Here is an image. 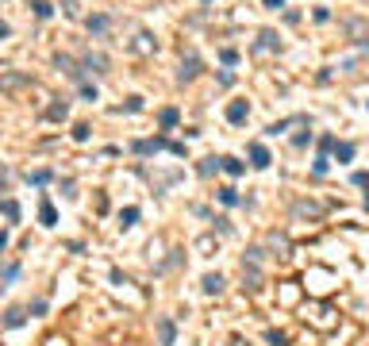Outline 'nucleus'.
<instances>
[{
    "label": "nucleus",
    "instance_id": "obj_1",
    "mask_svg": "<svg viewBox=\"0 0 369 346\" xmlns=\"http://www.w3.org/2000/svg\"><path fill=\"white\" fill-rule=\"evenodd\" d=\"M246 120H250V104H246V100H231V104H227V123L242 127Z\"/></svg>",
    "mask_w": 369,
    "mask_h": 346
},
{
    "label": "nucleus",
    "instance_id": "obj_2",
    "mask_svg": "<svg viewBox=\"0 0 369 346\" xmlns=\"http://www.w3.org/2000/svg\"><path fill=\"white\" fill-rule=\"evenodd\" d=\"M269 162H273V158H269V150H265L262 142H250V165H254V169H265Z\"/></svg>",
    "mask_w": 369,
    "mask_h": 346
},
{
    "label": "nucleus",
    "instance_id": "obj_3",
    "mask_svg": "<svg viewBox=\"0 0 369 346\" xmlns=\"http://www.w3.org/2000/svg\"><path fill=\"white\" fill-rule=\"evenodd\" d=\"M196 73H200V58H196V54L181 58V73H177V77H181V81H193Z\"/></svg>",
    "mask_w": 369,
    "mask_h": 346
},
{
    "label": "nucleus",
    "instance_id": "obj_4",
    "mask_svg": "<svg viewBox=\"0 0 369 346\" xmlns=\"http://www.w3.org/2000/svg\"><path fill=\"white\" fill-rule=\"evenodd\" d=\"M23 85H31L27 73H0V89H23Z\"/></svg>",
    "mask_w": 369,
    "mask_h": 346
},
{
    "label": "nucleus",
    "instance_id": "obj_5",
    "mask_svg": "<svg viewBox=\"0 0 369 346\" xmlns=\"http://www.w3.org/2000/svg\"><path fill=\"white\" fill-rule=\"evenodd\" d=\"M108 23H112V19H108V16H100V12H97V16H85L88 35H104V31H108Z\"/></svg>",
    "mask_w": 369,
    "mask_h": 346
},
{
    "label": "nucleus",
    "instance_id": "obj_6",
    "mask_svg": "<svg viewBox=\"0 0 369 346\" xmlns=\"http://www.w3.org/2000/svg\"><path fill=\"white\" fill-rule=\"evenodd\" d=\"M81 66L93 69V73H104V69H108V58H104V54H85V58H81Z\"/></svg>",
    "mask_w": 369,
    "mask_h": 346
},
{
    "label": "nucleus",
    "instance_id": "obj_7",
    "mask_svg": "<svg viewBox=\"0 0 369 346\" xmlns=\"http://www.w3.org/2000/svg\"><path fill=\"white\" fill-rule=\"evenodd\" d=\"M46 120H54V123H58V120H66V116H70V104H66V100H54L50 104V108H46Z\"/></svg>",
    "mask_w": 369,
    "mask_h": 346
},
{
    "label": "nucleus",
    "instance_id": "obj_8",
    "mask_svg": "<svg viewBox=\"0 0 369 346\" xmlns=\"http://www.w3.org/2000/svg\"><path fill=\"white\" fill-rule=\"evenodd\" d=\"M331 150H334V162H343V165L354 162V142H334Z\"/></svg>",
    "mask_w": 369,
    "mask_h": 346
},
{
    "label": "nucleus",
    "instance_id": "obj_9",
    "mask_svg": "<svg viewBox=\"0 0 369 346\" xmlns=\"http://www.w3.org/2000/svg\"><path fill=\"white\" fill-rule=\"evenodd\" d=\"M39 219H43V227H54V223H58V212H54L50 200H43V208H39Z\"/></svg>",
    "mask_w": 369,
    "mask_h": 346
},
{
    "label": "nucleus",
    "instance_id": "obj_10",
    "mask_svg": "<svg viewBox=\"0 0 369 346\" xmlns=\"http://www.w3.org/2000/svg\"><path fill=\"white\" fill-rule=\"evenodd\" d=\"M220 165H223V173H231V177H242L246 173V165L238 162V158H220Z\"/></svg>",
    "mask_w": 369,
    "mask_h": 346
},
{
    "label": "nucleus",
    "instance_id": "obj_11",
    "mask_svg": "<svg viewBox=\"0 0 369 346\" xmlns=\"http://www.w3.org/2000/svg\"><path fill=\"white\" fill-rule=\"evenodd\" d=\"M158 335H162V346H173L177 331H173V323H169V320H158Z\"/></svg>",
    "mask_w": 369,
    "mask_h": 346
},
{
    "label": "nucleus",
    "instance_id": "obj_12",
    "mask_svg": "<svg viewBox=\"0 0 369 346\" xmlns=\"http://www.w3.org/2000/svg\"><path fill=\"white\" fill-rule=\"evenodd\" d=\"M254 50H277V35L262 31V35H258V43H254Z\"/></svg>",
    "mask_w": 369,
    "mask_h": 346
},
{
    "label": "nucleus",
    "instance_id": "obj_13",
    "mask_svg": "<svg viewBox=\"0 0 369 346\" xmlns=\"http://www.w3.org/2000/svg\"><path fill=\"white\" fill-rule=\"evenodd\" d=\"M31 8H35L39 19H50L54 16V4H50V0H31Z\"/></svg>",
    "mask_w": 369,
    "mask_h": 346
},
{
    "label": "nucleus",
    "instance_id": "obj_14",
    "mask_svg": "<svg viewBox=\"0 0 369 346\" xmlns=\"http://www.w3.org/2000/svg\"><path fill=\"white\" fill-rule=\"evenodd\" d=\"M204 293H223V277L220 273H208V277H204Z\"/></svg>",
    "mask_w": 369,
    "mask_h": 346
},
{
    "label": "nucleus",
    "instance_id": "obj_15",
    "mask_svg": "<svg viewBox=\"0 0 369 346\" xmlns=\"http://www.w3.org/2000/svg\"><path fill=\"white\" fill-rule=\"evenodd\" d=\"M162 127H177V120H181V112H177V108H162Z\"/></svg>",
    "mask_w": 369,
    "mask_h": 346
},
{
    "label": "nucleus",
    "instance_id": "obj_16",
    "mask_svg": "<svg viewBox=\"0 0 369 346\" xmlns=\"http://www.w3.org/2000/svg\"><path fill=\"white\" fill-rule=\"evenodd\" d=\"M119 223L123 227H135V223H139V208H123V212H119Z\"/></svg>",
    "mask_w": 369,
    "mask_h": 346
},
{
    "label": "nucleus",
    "instance_id": "obj_17",
    "mask_svg": "<svg viewBox=\"0 0 369 346\" xmlns=\"http://www.w3.org/2000/svg\"><path fill=\"white\" fill-rule=\"evenodd\" d=\"M220 200H223V204H227V208H235V204H242V196H238V192H235V189H220Z\"/></svg>",
    "mask_w": 369,
    "mask_h": 346
},
{
    "label": "nucleus",
    "instance_id": "obj_18",
    "mask_svg": "<svg viewBox=\"0 0 369 346\" xmlns=\"http://www.w3.org/2000/svg\"><path fill=\"white\" fill-rule=\"evenodd\" d=\"M4 327H23V311H19V308H12L8 315H4Z\"/></svg>",
    "mask_w": 369,
    "mask_h": 346
},
{
    "label": "nucleus",
    "instance_id": "obj_19",
    "mask_svg": "<svg viewBox=\"0 0 369 346\" xmlns=\"http://www.w3.org/2000/svg\"><path fill=\"white\" fill-rule=\"evenodd\" d=\"M50 177H54L50 169H35V173H27V181H31V185H46Z\"/></svg>",
    "mask_w": 369,
    "mask_h": 346
},
{
    "label": "nucleus",
    "instance_id": "obj_20",
    "mask_svg": "<svg viewBox=\"0 0 369 346\" xmlns=\"http://www.w3.org/2000/svg\"><path fill=\"white\" fill-rule=\"evenodd\" d=\"M0 212H4L8 219H19V204L16 200H0Z\"/></svg>",
    "mask_w": 369,
    "mask_h": 346
},
{
    "label": "nucleus",
    "instance_id": "obj_21",
    "mask_svg": "<svg viewBox=\"0 0 369 346\" xmlns=\"http://www.w3.org/2000/svg\"><path fill=\"white\" fill-rule=\"evenodd\" d=\"M81 96H85V100H97V96H100V89L93 85V81H81Z\"/></svg>",
    "mask_w": 369,
    "mask_h": 346
},
{
    "label": "nucleus",
    "instance_id": "obj_22",
    "mask_svg": "<svg viewBox=\"0 0 369 346\" xmlns=\"http://www.w3.org/2000/svg\"><path fill=\"white\" fill-rule=\"evenodd\" d=\"M216 169H223V165H220V158H208V162H200V173H204V177H211Z\"/></svg>",
    "mask_w": 369,
    "mask_h": 346
},
{
    "label": "nucleus",
    "instance_id": "obj_23",
    "mask_svg": "<svg viewBox=\"0 0 369 346\" xmlns=\"http://www.w3.org/2000/svg\"><path fill=\"white\" fill-rule=\"evenodd\" d=\"M312 169H316V177H323V173L331 169V158H327V154H319V158H316V165H312Z\"/></svg>",
    "mask_w": 369,
    "mask_h": 346
},
{
    "label": "nucleus",
    "instance_id": "obj_24",
    "mask_svg": "<svg viewBox=\"0 0 369 346\" xmlns=\"http://www.w3.org/2000/svg\"><path fill=\"white\" fill-rule=\"evenodd\" d=\"M88 135H93V127H88V123H77V127H73V138H77V142H85Z\"/></svg>",
    "mask_w": 369,
    "mask_h": 346
},
{
    "label": "nucleus",
    "instance_id": "obj_25",
    "mask_svg": "<svg viewBox=\"0 0 369 346\" xmlns=\"http://www.w3.org/2000/svg\"><path fill=\"white\" fill-rule=\"evenodd\" d=\"M220 62H223V66H235V62H238V50H231V46H227V50H220Z\"/></svg>",
    "mask_w": 369,
    "mask_h": 346
},
{
    "label": "nucleus",
    "instance_id": "obj_26",
    "mask_svg": "<svg viewBox=\"0 0 369 346\" xmlns=\"http://www.w3.org/2000/svg\"><path fill=\"white\" fill-rule=\"evenodd\" d=\"M289 123H292V120H277V123H269L265 131H269V135H281V131H289Z\"/></svg>",
    "mask_w": 369,
    "mask_h": 346
},
{
    "label": "nucleus",
    "instance_id": "obj_27",
    "mask_svg": "<svg viewBox=\"0 0 369 346\" xmlns=\"http://www.w3.org/2000/svg\"><path fill=\"white\" fill-rule=\"evenodd\" d=\"M139 108H142V96H131V100H127V104H123V108H119V112H139Z\"/></svg>",
    "mask_w": 369,
    "mask_h": 346
},
{
    "label": "nucleus",
    "instance_id": "obj_28",
    "mask_svg": "<svg viewBox=\"0 0 369 346\" xmlns=\"http://www.w3.org/2000/svg\"><path fill=\"white\" fill-rule=\"evenodd\" d=\"M62 8H66V16H81V8H77V0H62Z\"/></svg>",
    "mask_w": 369,
    "mask_h": 346
},
{
    "label": "nucleus",
    "instance_id": "obj_29",
    "mask_svg": "<svg viewBox=\"0 0 369 346\" xmlns=\"http://www.w3.org/2000/svg\"><path fill=\"white\" fill-rule=\"evenodd\" d=\"M308 142H312V131H300V135L292 138V147H308Z\"/></svg>",
    "mask_w": 369,
    "mask_h": 346
},
{
    "label": "nucleus",
    "instance_id": "obj_30",
    "mask_svg": "<svg viewBox=\"0 0 369 346\" xmlns=\"http://www.w3.org/2000/svg\"><path fill=\"white\" fill-rule=\"evenodd\" d=\"M354 185H358V189H369V173L358 169V173H354Z\"/></svg>",
    "mask_w": 369,
    "mask_h": 346
},
{
    "label": "nucleus",
    "instance_id": "obj_31",
    "mask_svg": "<svg viewBox=\"0 0 369 346\" xmlns=\"http://www.w3.org/2000/svg\"><path fill=\"white\" fill-rule=\"evenodd\" d=\"M269 342H273V346H285V342H289V338H285L281 331H269Z\"/></svg>",
    "mask_w": 369,
    "mask_h": 346
},
{
    "label": "nucleus",
    "instance_id": "obj_32",
    "mask_svg": "<svg viewBox=\"0 0 369 346\" xmlns=\"http://www.w3.org/2000/svg\"><path fill=\"white\" fill-rule=\"evenodd\" d=\"M331 19V8H316V23H327Z\"/></svg>",
    "mask_w": 369,
    "mask_h": 346
},
{
    "label": "nucleus",
    "instance_id": "obj_33",
    "mask_svg": "<svg viewBox=\"0 0 369 346\" xmlns=\"http://www.w3.org/2000/svg\"><path fill=\"white\" fill-rule=\"evenodd\" d=\"M262 4H265V8H273V12H277V8H285V0H262Z\"/></svg>",
    "mask_w": 369,
    "mask_h": 346
},
{
    "label": "nucleus",
    "instance_id": "obj_34",
    "mask_svg": "<svg viewBox=\"0 0 369 346\" xmlns=\"http://www.w3.org/2000/svg\"><path fill=\"white\" fill-rule=\"evenodd\" d=\"M0 250H8V231H0Z\"/></svg>",
    "mask_w": 369,
    "mask_h": 346
},
{
    "label": "nucleus",
    "instance_id": "obj_35",
    "mask_svg": "<svg viewBox=\"0 0 369 346\" xmlns=\"http://www.w3.org/2000/svg\"><path fill=\"white\" fill-rule=\"evenodd\" d=\"M8 35H12V27H8V23H0V39H8Z\"/></svg>",
    "mask_w": 369,
    "mask_h": 346
},
{
    "label": "nucleus",
    "instance_id": "obj_36",
    "mask_svg": "<svg viewBox=\"0 0 369 346\" xmlns=\"http://www.w3.org/2000/svg\"><path fill=\"white\" fill-rule=\"evenodd\" d=\"M365 212H369V192H365Z\"/></svg>",
    "mask_w": 369,
    "mask_h": 346
},
{
    "label": "nucleus",
    "instance_id": "obj_37",
    "mask_svg": "<svg viewBox=\"0 0 369 346\" xmlns=\"http://www.w3.org/2000/svg\"><path fill=\"white\" fill-rule=\"evenodd\" d=\"M365 108H369V100H365Z\"/></svg>",
    "mask_w": 369,
    "mask_h": 346
}]
</instances>
